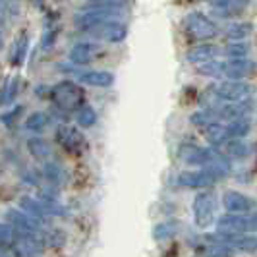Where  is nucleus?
<instances>
[{"label": "nucleus", "mask_w": 257, "mask_h": 257, "mask_svg": "<svg viewBox=\"0 0 257 257\" xmlns=\"http://www.w3.org/2000/svg\"><path fill=\"white\" fill-rule=\"evenodd\" d=\"M247 6V0H220V2H215L211 4V12L219 18H234L244 10Z\"/></svg>", "instance_id": "17"}, {"label": "nucleus", "mask_w": 257, "mask_h": 257, "mask_svg": "<svg viewBox=\"0 0 257 257\" xmlns=\"http://www.w3.org/2000/svg\"><path fill=\"white\" fill-rule=\"evenodd\" d=\"M203 136H205V140L211 143L213 147H220V145H224L226 142H230L226 124H222V122H215V124L205 126V128H203Z\"/></svg>", "instance_id": "18"}, {"label": "nucleus", "mask_w": 257, "mask_h": 257, "mask_svg": "<svg viewBox=\"0 0 257 257\" xmlns=\"http://www.w3.org/2000/svg\"><path fill=\"white\" fill-rule=\"evenodd\" d=\"M219 157H222V153L217 147H199L193 143H184L178 149V159L182 163L193 165V167H207Z\"/></svg>", "instance_id": "6"}, {"label": "nucleus", "mask_w": 257, "mask_h": 257, "mask_svg": "<svg viewBox=\"0 0 257 257\" xmlns=\"http://www.w3.org/2000/svg\"><path fill=\"white\" fill-rule=\"evenodd\" d=\"M222 205L230 215H247V213H255L257 201L247 197L245 193L230 190L222 195Z\"/></svg>", "instance_id": "10"}, {"label": "nucleus", "mask_w": 257, "mask_h": 257, "mask_svg": "<svg viewBox=\"0 0 257 257\" xmlns=\"http://www.w3.org/2000/svg\"><path fill=\"white\" fill-rule=\"evenodd\" d=\"M56 142L60 143V147H64L68 153L74 155L83 153L87 147L85 136L74 126H60L56 130Z\"/></svg>", "instance_id": "9"}, {"label": "nucleus", "mask_w": 257, "mask_h": 257, "mask_svg": "<svg viewBox=\"0 0 257 257\" xmlns=\"http://www.w3.org/2000/svg\"><path fill=\"white\" fill-rule=\"evenodd\" d=\"M217 176L211 174L209 170H190V172H180L178 174V186L182 188H190V190H205V188H211L213 184H217Z\"/></svg>", "instance_id": "12"}, {"label": "nucleus", "mask_w": 257, "mask_h": 257, "mask_svg": "<svg viewBox=\"0 0 257 257\" xmlns=\"http://www.w3.org/2000/svg\"><path fill=\"white\" fill-rule=\"evenodd\" d=\"M45 176H47V180L52 182V184H62L66 180V174L62 167L60 165H56V163H47V167H45Z\"/></svg>", "instance_id": "30"}, {"label": "nucleus", "mask_w": 257, "mask_h": 257, "mask_svg": "<svg viewBox=\"0 0 257 257\" xmlns=\"http://www.w3.org/2000/svg\"><path fill=\"white\" fill-rule=\"evenodd\" d=\"M91 33H95V37H101L110 43H120L128 37V27L120 22H104V24L93 27Z\"/></svg>", "instance_id": "14"}, {"label": "nucleus", "mask_w": 257, "mask_h": 257, "mask_svg": "<svg viewBox=\"0 0 257 257\" xmlns=\"http://www.w3.org/2000/svg\"><path fill=\"white\" fill-rule=\"evenodd\" d=\"M95 122H97V112H95L91 106L85 104L83 108L77 110V124H79L81 128H91Z\"/></svg>", "instance_id": "29"}, {"label": "nucleus", "mask_w": 257, "mask_h": 257, "mask_svg": "<svg viewBox=\"0 0 257 257\" xmlns=\"http://www.w3.org/2000/svg\"><path fill=\"white\" fill-rule=\"evenodd\" d=\"M27 45H29V39H27V35H22V39H18V43H16L14 52H12V64L14 66L24 64L26 54H27Z\"/></svg>", "instance_id": "28"}, {"label": "nucleus", "mask_w": 257, "mask_h": 257, "mask_svg": "<svg viewBox=\"0 0 257 257\" xmlns=\"http://www.w3.org/2000/svg\"><path fill=\"white\" fill-rule=\"evenodd\" d=\"M219 238L236 251H245V253L257 251V236L253 234H219Z\"/></svg>", "instance_id": "15"}, {"label": "nucleus", "mask_w": 257, "mask_h": 257, "mask_svg": "<svg viewBox=\"0 0 257 257\" xmlns=\"http://www.w3.org/2000/svg\"><path fill=\"white\" fill-rule=\"evenodd\" d=\"M255 74V62L249 58L238 60H224V79L230 81H244Z\"/></svg>", "instance_id": "13"}, {"label": "nucleus", "mask_w": 257, "mask_h": 257, "mask_svg": "<svg viewBox=\"0 0 257 257\" xmlns=\"http://www.w3.org/2000/svg\"><path fill=\"white\" fill-rule=\"evenodd\" d=\"M197 74L205 77H211V79H224V62L220 60H211L207 64L197 66Z\"/></svg>", "instance_id": "23"}, {"label": "nucleus", "mask_w": 257, "mask_h": 257, "mask_svg": "<svg viewBox=\"0 0 257 257\" xmlns=\"http://www.w3.org/2000/svg\"><path fill=\"white\" fill-rule=\"evenodd\" d=\"M4 219H6V222H8L18 234H35V236H43V232H41L43 222H39V220L33 219L31 215H27L26 211L10 209V211L4 215Z\"/></svg>", "instance_id": "8"}, {"label": "nucleus", "mask_w": 257, "mask_h": 257, "mask_svg": "<svg viewBox=\"0 0 257 257\" xmlns=\"http://www.w3.org/2000/svg\"><path fill=\"white\" fill-rule=\"evenodd\" d=\"M52 104L56 108H60L62 112H76L79 108L85 106V93L81 89V85H77L74 81H60L49 91Z\"/></svg>", "instance_id": "1"}, {"label": "nucleus", "mask_w": 257, "mask_h": 257, "mask_svg": "<svg viewBox=\"0 0 257 257\" xmlns=\"http://www.w3.org/2000/svg\"><path fill=\"white\" fill-rule=\"evenodd\" d=\"M257 232V211L247 215H222L217 219V234H251Z\"/></svg>", "instance_id": "4"}, {"label": "nucleus", "mask_w": 257, "mask_h": 257, "mask_svg": "<svg viewBox=\"0 0 257 257\" xmlns=\"http://www.w3.org/2000/svg\"><path fill=\"white\" fill-rule=\"evenodd\" d=\"M47 124H49V116L45 112H35L26 120V128L31 132H41L43 128H47Z\"/></svg>", "instance_id": "31"}, {"label": "nucleus", "mask_w": 257, "mask_h": 257, "mask_svg": "<svg viewBox=\"0 0 257 257\" xmlns=\"http://www.w3.org/2000/svg\"><path fill=\"white\" fill-rule=\"evenodd\" d=\"M224 54L228 56V60H238V58H247L249 54V45L245 41H238V43H228L226 49H224Z\"/></svg>", "instance_id": "25"}, {"label": "nucleus", "mask_w": 257, "mask_h": 257, "mask_svg": "<svg viewBox=\"0 0 257 257\" xmlns=\"http://www.w3.org/2000/svg\"><path fill=\"white\" fill-rule=\"evenodd\" d=\"M226 130H228V138H230V140H244L245 136L251 132V122H249V120L228 122V124H226Z\"/></svg>", "instance_id": "24"}, {"label": "nucleus", "mask_w": 257, "mask_h": 257, "mask_svg": "<svg viewBox=\"0 0 257 257\" xmlns=\"http://www.w3.org/2000/svg\"><path fill=\"white\" fill-rule=\"evenodd\" d=\"M220 153L224 155V157H234V159H245V157H249L251 155V145L244 140H230V142H226L224 145H220L217 147Z\"/></svg>", "instance_id": "19"}, {"label": "nucleus", "mask_w": 257, "mask_h": 257, "mask_svg": "<svg viewBox=\"0 0 257 257\" xmlns=\"http://www.w3.org/2000/svg\"><path fill=\"white\" fill-rule=\"evenodd\" d=\"M182 27L186 31V35L192 39H197V41H209V39L219 37V26L201 12H190L186 14L184 22H182Z\"/></svg>", "instance_id": "3"}, {"label": "nucleus", "mask_w": 257, "mask_h": 257, "mask_svg": "<svg viewBox=\"0 0 257 257\" xmlns=\"http://www.w3.org/2000/svg\"><path fill=\"white\" fill-rule=\"evenodd\" d=\"M209 89L213 91L224 104L232 103H245V101H253L255 87L247 81H219L213 83Z\"/></svg>", "instance_id": "2"}, {"label": "nucleus", "mask_w": 257, "mask_h": 257, "mask_svg": "<svg viewBox=\"0 0 257 257\" xmlns=\"http://www.w3.org/2000/svg\"><path fill=\"white\" fill-rule=\"evenodd\" d=\"M219 52H220L219 47L209 45V43H203V45H197V47L190 49L188 54H186V60H188L190 64L201 66V64L211 62V60H215V58L219 56Z\"/></svg>", "instance_id": "16"}, {"label": "nucleus", "mask_w": 257, "mask_h": 257, "mask_svg": "<svg viewBox=\"0 0 257 257\" xmlns=\"http://www.w3.org/2000/svg\"><path fill=\"white\" fill-rule=\"evenodd\" d=\"M77 79L81 83H87V85H95V87H110L114 83V76L110 72H103V70H93V72H81Z\"/></svg>", "instance_id": "20"}, {"label": "nucleus", "mask_w": 257, "mask_h": 257, "mask_svg": "<svg viewBox=\"0 0 257 257\" xmlns=\"http://www.w3.org/2000/svg\"><path fill=\"white\" fill-rule=\"evenodd\" d=\"M251 31H253L251 24H247V22H236V24L228 26L226 37L230 39V43H238V41H245V39L251 35Z\"/></svg>", "instance_id": "22"}, {"label": "nucleus", "mask_w": 257, "mask_h": 257, "mask_svg": "<svg viewBox=\"0 0 257 257\" xmlns=\"http://www.w3.org/2000/svg\"><path fill=\"white\" fill-rule=\"evenodd\" d=\"M27 145H29V151H31V155H33L35 159L45 161V159H49V157H51V147H49V143L45 142V140L35 138V140H29Z\"/></svg>", "instance_id": "26"}, {"label": "nucleus", "mask_w": 257, "mask_h": 257, "mask_svg": "<svg viewBox=\"0 0 257 257\" xmlns=\"http://www.w3.org/2000/svg\"><path fill=\"white\" fill-rule=\"evenodd\" d=\"M16 234L18 232L14 230L8 222H0V245H12Z\"/></svg>", "instance_id": "32"}, {"label": "nucleus", "mask_w": 257, "mask_h": 257, "mask_svg": "<svg viewBox=\"0 0 257 257\" xmlns=\"http://www.w3.org/2000/svg\"><path fill=\"white\" fill-rule=\"evenodd\" d=\"M97 45H91V43H77L76 47L70 51V60L76 62V64H89L91 60L95 58L97 54Z\"/></svg>", "instance_id": "21"}, {"label": "nucleus", "mask_w": 257, "mask_h": 257, "mask_svg": "<svg viewBox=\"0 0 257 257\" xmlns=\"http://www.w3.org/2000/svg\"><path fill=\"white\" fill-rule=\"evenodd\" d=\"M45 240L35 234H16L12 251L16 257H43Z\"/></svg>", "instance_id": "7"}, {"label": "nucleus", "mask_w": 257, "mask_h": 257, "mask_svg": "<svg viewBox=\"0 0 257 257\" xmlns=\"http://www.w3.org/2000/svg\"><path fill=\"white\" fill-rule=\"evenodd\" d=\"M174 234H176V224L174 222H159V224H155L153 228V238L157 242L170 240Z\"/></svg>", "instance_id": "27"}, {"label": "nucleus", "mask_w": 257, "mask_h": 257, "mask_svg": "<svg viewBox=\"0 0 257 257\" xmlns=\"http://www.w3.org/2000/svg\"><path fill=\"white\" fill-rule=\"evenodd\" d=\"M2 41H4V31H2V27H0V49H2Z\"/></svg>", "instance_id": "33"}, {"label": "nucleus", "mask_w": 257, "mask_h": 257, "mask_svg": "<svg viewBox=\"0 0 257 257\" xmlns=\"http://www.w3.org/2000/svg\"><path fill=\"white\" fill-rule=\"evenodd\" d=\"M193 219L199 228H209L217 215V195L213 192H201L193 199Z\"/></svg>", "instance_id": "5"}, {"label": "nucleus", "mask_w": 257, "mask_h": 257, "mask_svg": "<svg viewBox=\"0 0 257 257\" xmlns=\"http://www.w3.org/2000/svg\"><path fill=\"white\" fill-rule=\"evenodd\" d=\"M195 249L201 257H234L236 253V249H232L230 245L220 240L219 234L199 238V244L195 245Z\"/></svg>", "instance_id": "11"}]
</instances>
